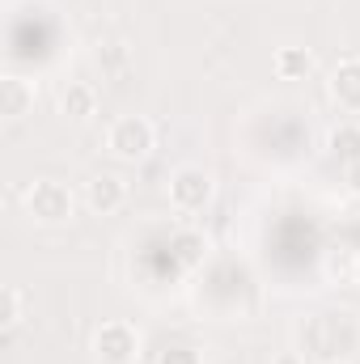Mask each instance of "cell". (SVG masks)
<instances>
[{"label": "cell", "mask_w": 360, "mask_h": 364, "mask_svg": "<svg viewBox=\"0 0 360 364\" xmlns=\"http://www.w3.org/2000/svg\"><path fill=\"white\" fill-rule=\"evenodd\" d=\"M305 356H318V360H344L352 348H356L360 339V326H356V314L352 309H327V314H318V318H309L305 322Z\"/></svg>", "instance_id": "obj_1"}, {"label": "cell", "mask_w": 360, "mask_h": 364, "mask_svg": "<svg viewBox=\"0 0 360 364\" xmlns=\"http://www.w3.org/2000/svg\"><path fill=\"white\" fill-rule=\"evenodd\" d=\"M73 208H77V195L55 178H43L26 191V212L38 225H64V220H73Z\"/></svg>", "instance_id": "obj_2"}, {"label": "cell", "mask_w": 360, "mask_h": 364, "mask_svg": "<svg viewBox=\"0 0 360 364\" xmlns=\"http://www.w3.org/2000/svg\"><path fill=\"white\" fill-rule=\"evenodd\" d=\"M106 149L119 157V161H144L153 153V123L140 119V114H123L110 123L106 132Z\"/></svg>", "instance_id": "obj_3"}, {"label": "cell", "mask_w": 360, "mask_h": 364, "mask_svg": "<svg viewBox=\"0 0 360 364\" xmlns=\"http://www.w3.org/2000/svg\"><path fill=\"white\" fill-rule=\"evenodd\" d=\"M93 356L102 364H136L140 360V331L127 322H102L93 335Z\"/></svg>", "instance_id": "obj_4"}, {"label": "cell", "mask_w": 360, "mask_h": 364, "mask_svg": "<svg viewBox=\"0 0 360 364\" xmlns=\"http://www.w3.org/2000/svg\"><path fill=\"white\" fill-rule=\"evenodd\" d=\"M212 174L208 170H199V166H182L174 170V178H170V203L179 208V212H203L208 208V199H212Z\"/></svg>", "instance_id": "obj_5"}, {"label": "cell", "mask_w": 360, "mask_h": 364, "mask_svg": "<svg viewBox=\"0 0 360 364\" xmlns=\"http://www.w3.org/2000/svg\"><path fill=\"white\" fill-rule=\"evenodd\" d=\"M123 199H127V186H123V178H115V174H97L85 186V203H90V212H97V216L119 212Z\"/></svg>", "instance_id": "obj_6"}, {"label": "cell", "mask_w": 360, "mask_h": 364, "mask_svg": "<svg viewBox=\"0 0 360 364\" xmlns=\"http://www.w3.org/2000/svg\"><path fill=\"white\" fill-rule=\"evenodd\" d=\"M331 97L339 102V110L360 114V60H344L331 73Z\"/></svg>", "instance_id": "obj_7"}, {"label": "cell", "mask_w": 360, "mask_h": 364, "mask_svg": "<svg viewBox=\"0 0 360 364\" xmlns=\"http://www.w3.org/2000/svg\"><path fill=\"white\" fill-rule=\"evenodd\" d=\"M30 110H34V85H30L26 77H13V73H9V77L0 81V114L17 123V119H26Z\"/></svg>", "instance_id": "obj_8"}, {"label": "cell", "mask_w": 360, "mask_h": 364, "mask_svg": "<svg viewBox=\"0 0 360 364\" xmlns=\"http://www.w3.org/2000/svg\"><path fill=\"white\" fill-rule=\"evenodd\" d=\"M93 110H97V90H93L90 81H68V85L60 90V114H68V119H90Z\"/></svg>", "instance_id": "obj_9"}, {"label": "cell", "mask_w": 360, "mask_h": 364, "mask_svg": "<svg viewBox=\"0 0 360 364\" xmlns=\"http://www.w3.org/2000/svg\"><path fill=\"white\" fill-rule=\"evenodd\" d=\"M275 73H280L284 81H305V77L314 73V55H309L305 47H280V51H275Z\"/></svg>", "instance_id": "obj_10"}, {"label": "cell", "mask_w": 360, "mask_h": 364, "mask_svg": "<svg viewBox=\"0 0 360 364\" xmlns=\"http://www.w3.org/2000/svg\"><path fill=\"white\" fill-rule=\"evenodd\" d=\"M331 153L348 166V161H360V123H339L331 132Z\"/></svg>", "instance_id": "obj_11"}, {"label": "cell", "mask_w": 360, "mask_h": 364, "mask_svg": "<svg viewBox=\"0 0 360 364\" xmlns=\"http://www.w3.org/2000/svg\"><path fill=\"white\" fill-rule=\"evenodd\" d=\"M174 250H179L182 267H195V263L208 255V237H203V233H195V229H182V233H174Z\"/></svg>", "instance_id": "obj_12"}, {"label": "cell", "mask_w": 360, "mask_h": 364, "mask_svg": "<svg viewBox=\"0 0 360 364\" xmlns=\"http://www.w3.org/2000/svg\"><path fill=\"white\" fill-rule=\"evenodd\" d=\"M327 275L339 279V284L360 279V255H352V250H331V259H327Z\"/></svg>", "instance_id": "obj_13"}, {"label": "cell", "mask_w": 360, "mask_h": 364, "mask_svg": "<svg viewBox=\"0 0 360 364\" xmlns=\"http://www.w3.org/2000/svg\"><path fill=\"white\" fill-rule=\"evenodd\" d=\"M0 305H4V309H0V326H4V331H13V326L21 322V288H17V284H9V288H4V296H0Z\"/></svg>", "instance_id": "obj_14"}, {"label": "cell", "mask_w": 360, "mask_h": 364, "mask_svg": "<svg viewBox=\"0 0 360 364\" xmlns=\"http://www.w3.org/2000/svg\"><path fill=\"white\" fill-rule=\"evenodd\" d=\"M162 364H203V356H199V352H195V348H166V352H162Z\"/></svg>", "instance_id": "obj_15"}, {"label": "cell", "mask_w": 360, "mask_h": 364, "mask_svg": "<svg viewBox=\"0 0 360 364\" xmlns=\"http://www.w3.org/2000/svg\"><path fill=\"white\" fill-rule=\"evenodd\" d=\"M344 182H348L352 195H360V161H348V166H344Z\"/></svg>", "instance_id": "obj_16"}, {"label": "cell", "mask_w": 360, "mask_h": 364, "mask_svg": "<svg viewBox=\"0 0 360 364\" xmlns=\"http://www.w3.org/2000/svg\"><path fill=\"white\" fill-rule=\"evenodd\" d=\"M271 364H305V356H301V352H280Z\"/></svg>", "instance_id": "obj_17"}, {"label": "cell", "mask_w": 360, "mask_h": 364, "mask_svg": "<svg viewBox=\"0 0 360 364\" xmlns=\"http://www.w3.org/2000/svg\"><path fill=\"white\" fill-rule=\"evenodd\" d=\"M327 364H344V360H327Z\"/></svg>", "instance_id": "obj_18"}]
</instances>
